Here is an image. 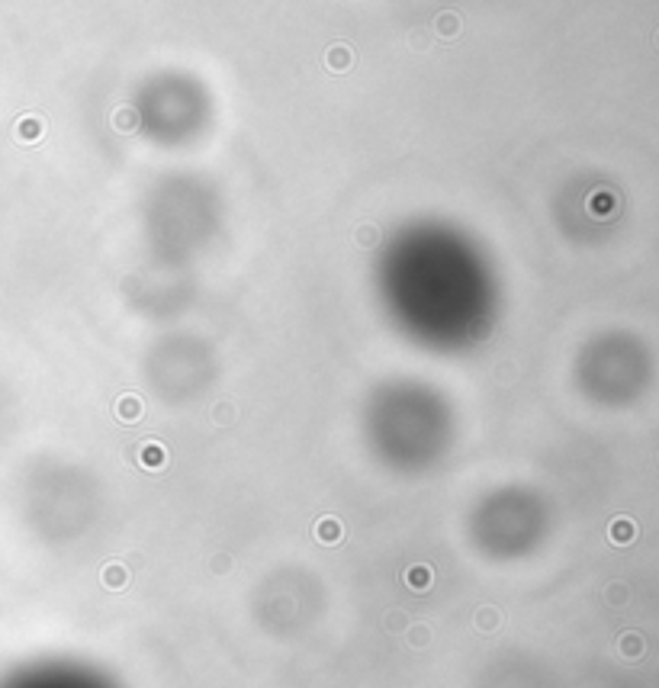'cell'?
Listing matches in <instances>:
<instances>
[{
    "instance_id": "obj_2",
    "label": "cell",
    "mask_w": 659,
    "mask_h": 688,
    "mask_svg": "<svg viewBox=\"0 0 659 688\" xmlns=\"http://www.w3.org/2000/svg\"><path fill=\"white\" fill-rule=\"evenodd\" d=\"M611 538H615V544H631V540H633V521H627V518L615 521V528H611Z\"/></svg>"
},
{
    "instance_id": "obj_4",
    "label": "cell",
    "mask_w": 659,
    "mask_h": 688,
    "mask_svg": "<svg viewBox=\"0 0 659 688\" xmlns=\"http://www.w3.org/2000/svg\"><path fill=\"white\" fill-rule=\"evenodd\" d=\"M624 640H627V644H621V646H627V653H633V656H637V653H640V650H643V646H640V637H637V634L624 637Z\"/></svg>"
},
{
    "instance_id": "obj_3",
    "label": "cell",
    "mask_w": 659,
    "mask_h": 688,
    "mask_svg": "<svg viewBox=\"0 0 659 688\" xmlns=\"http://www.w3.org/2000/svg\"><path fill=\"white\" fill-rule=\"evenodd\" d=\"M19 139L23 141L39 139V123H35V119H23V123H19Z\"/></svg>"
},
{
    "instance_id": "obj_1",
    "label": "cell",
    "mask_w": 659,
    "mask_h": 688,
    "mask_svg": "<svg viewBox=\"0 0 659 688\" xmlns=\"http://www.w3.org/2000/svg\"><path fill=\"white\" fill-rule=\"evenodd\" d=\"M0 688H119L103 669L74 660H45L29 662L7 672Z\"/></svg>"
},
{
    "instance_id": "obj_5",
    "label": "cell",
    "mask_w": 659,
    "mask_h": 688,
    "mask_svg": "<svg viewBox=\"0 0 659 688\" xmlns=\"http://www.w3.org/2000/svg\"><path fill=\"white\" fill-rule=\"evenodd\" d=\"M656 42H659V39H656Z\"/></svg>"
}]
</instances>
